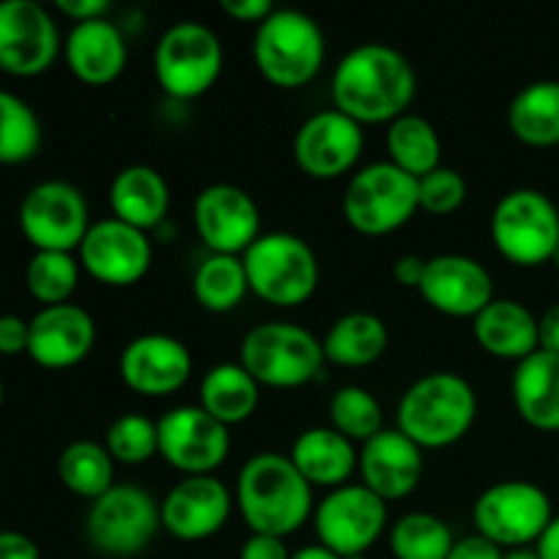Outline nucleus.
Returning a JSON list of instances; mask_svg holds the SVG:
<instances>
[{"label":"nucleus","instance_id":"nucleus-36","mask_svg":"<svg viewBox=\"0 0 559 559\" xmlns=\"http://www.w3.org/2000/svg\"><path fill=\"white\" fill-rule=\"evenodd\" d=\"M44 131L36 109L16 93L0 91V164H25L41 151Z\"/></svg>","mask_w":559,"mask_h":559},{"label":"nucleus","instance_id":"nucleus-28","mask_svg":"<svg viewBox=\"0 0 559 559\" xmlns=\"http://www.w3.org/2000/svg\"><path fill=\"white\" fill-rule=\"evenodd\" d=\"M511 396L524 424L538 431H559V355L538 349L516 364Z\"/></svg>","mask_w":559,"mask_h":559},{"label":"nucleus","instance_id":"nucleus-4","mask_svg":"<svg viewBox=\"0 0 559 559\" xmlns=\"http://www.w3.org/2000/svg\"><path fill=\"white\" fill-rule=\"evenodd\" d=\"M251 55L262 80L282 91H298L325 66V33L306 11L276 9L257 25Z\"/></svg>","mask_w":559,"mask_h":559},{"label":"nucleus","instance_id":"nucleus-14","mask_svg":"<svg viewBox=\"0 0 559 559\" xmlns=\"http://www.w3.org/2000/svg\"><path fill=\"white\" fill-rule=\"evenodd\" d=\"M158 456L183 473L213 475L229 456V429L207 415L200 404H183L156 420Z\"/></svg>","mask_w":559,"mask_h":559},{"label":"nucleus","instance_id":"nucleus-39","mask_svg":"<svg viewBox=\"0 0 559 559\" xmlns=\"http://www.w3.org/2000/svg\"><path fill=\"white\" fill-rule=\"evenodd\" d=\"M104 448L115 464H129V467H140V464L151 462L158 456V426L142 413H123L109 424L107 440Z\"/></svg>","mask_w":559,"mask_h":559},{"label":"nucleus","instance_id":"nucleus-15","mask_svg":"<svg viewBox=\"0 0 559 559\" xmlns=\"http://www.w3.org/2000/svg\"><path fill=\"white\" fill-rule=\"evenodd\" d=\"M58 22L36 0H0V71L38 76L58 60Z\"/></svg>","mask_w":559,"mask_h":559},{"label":"nucleus","instance_id":"nucleus-30","mask_svg":"<svg viewBox=\"0 0 559 559\" xmlns=\"http://www.w3.org/2000/svg\"><path fill=\"white\" fill-rule=\"evenodd\" d=\"M391 333L388 325L371 311H349L338 317L322 338L325 360L344 369H364L385 355Z\"/></svg>","mask_w":559,"mask_h":559},{"label":"nucleus","instance_id":"nucleus-26","mask_svg":"<svg viewBox=\"0 0 559 559\" xmlns=\"http://www.w3.org/2000/svg\"><path fill=\"white\" fill-rule=\"evenodd\" d=\"M298 473L311 484V489H342L358 473V451L355 442L338 435L333 426H311L295 437L287 453Z\"/></svg>","mask_w":559,"mask_h":559},{"label":"nucleus","instance_id":"nucleus-43","mask_svg":"<svg viewBox=\"0 0 559 559\" xmlns=\"http://www.w3.org/2000/svg\"><path fill=\"white\" fill-rule=\"evenodd\" d=\"M218 9L238 22H251V25H260V22H265L267 16L276 11V5H273L271 0H222V3H218Z\"/></svg>","mask_w":559,"mask_h":559},{"label":"nucleus","instance_id":"nucleus-38","mask_svg":"<svg viewBox=\"0 0 559 559\" xmlns=\"http://www.w3.org/2000/svg\"><path fill=\"white\" fill-rule=\"evenodd\" d=\"M80 260L69 251H36L25 271L27 293L44 306L71 304L69 298L80 284Z\"/></svg>","mask_w":559,"mask_h":559},{"label":"nucleus","instance_id":"nucleus-25","mask_svg":"<svg viewBox=\"0 0 559 559\" xmlns=\"http://www.w3.org/2000/svg\"><path fill=\"white\" fill-rule=\"evenodd\" d=\"M169 205H173V191H169L167 178L147 164L123 167L109 183L112 218L142 233L162 227L169 216Z\"/></svg>","mask_w":559,"mask_h":559},{"label":"nucleus","instance_id":"nucleus-19","mask_svg":"<svg viewBox=\"0 0 559 559\" xmlns=\"http://www.w3.org/2000/svg\"><path fill=\"white\" fill-rule=\"evenodd\" d=\"M194 360L189 347L169 333H142L118 358V374L129 391L147 399L178 393L191 380Z\"/></svg>","mask_w":559,"mask_h":559},{"label":"nucleus","instance_id":"nucleus-45","mask_svg":"<svg viewBox=\"0 0 559 559\" xmlns=\"http://www.w3.org/2000/svg\"><path fill=\"white\" fill-rule=\"evenodd\" d=\"M55 9L63 16L76 22H91V20H104L112 9L109 0H55Z\"/></svg>","mask_w":559,"mask_h":559},{"label":"nucleus","instance_id":"nucleus-10","mask_svg":"<svg viewBox=\"0 0 559 559\" xmlns=\"http://www.w3.org/2000/svg\"><path fill=\"white\" fill-rule=\"evenodd\" d=\"M162 530V502L134 484H115L91 502L85 535L98 555L136 557Z\"/></svg>","mask_w":559,"mask_h":559},{"label":"nucleus","instance_id":"nucleus-49","mask_svg":"<svg viewBox=\"0 0 559 559\" xmlns=\"http://www.w3.org/2000/svg\"><path fill=\"white\" fill-rule=\"evenodd\" d=\"M540 559H559V516L551 519V524L546 527V533L540 535V540L535 544Z\"/></svg>","mask_w":559,"mask_h":559},{"label":"nucleus","instance_id":"nucleus-9","mask_svg":"<svg viewBox=\"0 0 559 559\" xmlns=\"http://www.w3.org/2000/svg\"><path fill=\"white\" fill-rule=\"evenodd\" d=\"M489 233L511 265H546L559 246V207L544 191L513 189L491 211Z\"/></svg>","mask_w":559,"mask_h":559},{"label":"nucleus","instance_id":"nucleus-44","mask_svg":"<svg viewBox=\"0 0 559 559\" xmlns=\"http://www.w3.org/2000/svg\"><path fill=\"white\" fill-rule=\"evenodd\" d=\"M502 557H506V551L478 533L467 535V538H459L456 544H453L451 555H448V559H502Z\"/></svg>","mask_w":559,"mask_h":559},{"label":"nucleus","instance_id":"nucleus-13","mask_svg":"<svg viewBox=\"0 0 559 559\" xmlns=\"http://www.w3.org/2000/svg\"><path fill=\"white\" fill-rule=\"evenodd\" d=\"M317 544L342 559L366 557L388 527V502L371 495L364 484H347L328 491L314 506Z\"/></svg>","mask_w":559,"mask_h":559},{"label":"nucleus","instance_id":"nucleus-32","mask_svg":"<svg viewBox=\"0 0 559 559\" xmlns=\"http://www.w3.org/2000/svg\"><path fill=\"white\" fill-rule=\"evenodd\" d=\"M388 162L413 178L435 173L442 167V140L437 134L435 123H429L420 115H402L393 120L385 131Z\"/></svg>","mask_w":559,"mask_h":559},{"label":"nucleus","instance_id":"nucleus-37","mask_svg":"<svg viewBox=\"0 0 559 559\" xmlns=\"http://www.w3.org/2000/svg\"><path fill=\"white\" fill-rule=\"evenodd\" d=\"M328 413H331V426L338 435L347 437L349 442H369L371 437L380 435L385 429V413H382V404L369 388L360 385H344L333 393L331 404H328Z\"/></svg>","mask_w":559,"mask_h":559},{"label":"nucleus","instance_id":"nucleus-35","mask_svg":"<svg viewBox=\"0 0 559 559\" xmlns=\"http://www.w3.org/2000/svg\"><path fill=\"white\" fill-rule=\"evenodd\" d=\"M453 544L456 538L451 527L435 513H404L391 527V551L396 559H448Z\"/></svg>","mask_w":559,"mask_h":559},{"label":"nucleus","instance_id":"nucleus-31","mask_svg":"<svg viewBox=\"0 0 559 559\" xmlns=\"http://www.w3.org/2000/svg\"><path fill=\"white\" fill-rule=\"evenodd\" d=\"M508 129L530 147L559 145V80L524 85L508 107Z\"/></svg>","mask_w":559,"mask_h":559},{"label":"nucleus","instance_id":"nucleus-21","mask_svg":"<svg viewBox=\"0 0 559 559\" xmlns=\"http://www.w3.org/2000/svg\"><path fill=\"white\" fill-rule=\"evenodd\" d=\"M233 491L216 475L178 480L162 500V530L173 538L197 544L222 533L233 516Z\"/></svg>","mask_w":559,"mask_h":559},{"label":"nucleus","instance_id":"nucleus-18","mask_svg":"<svg viewBox=\"0 0 559 559\" xmlns=\"http://www.w3.org/2000/svg\"><path fill=\"white\" fill-rule=\"evenodd\" d=\"M76 254L87 276L107 287H134L153 265V243L147 233L112 216L91 224Z\"/></svg>","mask_w":559,"mask_h":559},{"label":"nucleus","instance_id":"nucleus-7","mask_svg":"<svg viewBox=\"0 0 559 559\" xmlns=\"http://www.w3.org/2000/svg\"><path fill=\"white\" fill-rule=\"evenodd\" d=\"M224 69L222 38L205 22L183 20L158 36L153 74L169 98L191 102L211 91Z\"/></svg>","mask_w":559,"mask_h":559},{"label":"nucleus","instance_id":"nucleus-53","mask_svg":"<svg viewBox=\"0 0 559 559\" xmlns=\"http://www.w3.org/2000/svg\"><path fill=\"white\" fill-rule=\"evenodd\" d=\"M3 399H5V388H3V382H0V404H3Z\"/></svg>","mask_w":559,"mask_h":559},{"label":"nucleus","instance_id":"nucleus-22","mask_svg":"<svg viewBox=\"0 0 559 559\" xmlns=\"http://www.w3.org/2000/svg\"><path fill=\"white\" fill-rule=\"evenodd\" d=\"M96 344V322L82 306H44L31 320L27 355L41 369H71L80 366Z\"/></svg>","mask_w":559,"mask_h":559},{"label":"nucleus","instance_id":"nucleus-16","mask_svg":"<svg viewBox=\"0 0 559 559\" xmlns=\"http://www.w3.org/2000/svg\"><path fill=\"white\" fill-rule=\"evenodd\" d=\"M194 227L211 254L243 257L262 235V213L240 186L211 183L194 200Z\"/></svg>","mask_w":559,"mask_h":559},{"label":"nucleus","instance_id":"nucleus-47","mask_svg":"<svg viewBox=\"0 0 559 559\" xmlns=\"http://www.w3.org/2000/svg\"><path fill=\"white\" fill-rule=\"evenodd\" d=\"M424 273L426 260L418 254H404L393 262V278L407 289H418L420 282H424Z\"/></svg>","mask_w":559,"mask_h":559},{"label":"nucleus","instance_id":"nucleus-6","mask_svg":"<svg viewBox=\"0 0 559 559\" xmlns=\"http://www.w3.org/2000/svg\"><path fill=\"white\" fill-rule=\"evenodd\" d=\"M240 260L251 293L278 309L304 306L320 284V260L295 233H262Z\"/></svg>","mask_w":559,"mask_h":559},{"label":"nucleus","instance_id":"nucleus-50","mask_svg":"<svg viewBox=\"0 0 559 559\" xmlns=\"http://www.w3.org/2000/svg\"><path fill=\"white\" fill-rule=\"evenodd\" d=\"M289 559H342V557L333 555V551L325 549L322 544H311V546H304V549L293 551V557Z\"/></svg>","mask_w":559,"mask_h":559},{"label":"nucleus","instance_id":"nucleus-12","mask_svg":"<svg viewBox=\"0 0 559 559\" xmlns=\"http://www.w3.org/2000/svg\"><path fill=\"white\" fill-rule=\"evenodd\" d=\"M85 194L66 180H41L20 202V229L36 251H80L91 229Z\"/></svg>","mask_w":559,"mask_h":559},{"label":"nucleus","instance_id":"nucleus-20","mask_svg":"<svg viewBox=\"0 0 559 559\" xmlns=\"http://www.w3.org/2000/svg\"><path fill=\"white\" fill-rule=\"evenodd\" d=\"M418 293L440 314L475 320L495 300V278L475 257L437 254L426 260Z\"/></svg>","mask_w":559,"mask_h":559},{"label":"nucleus","instance_id":"nucleus-52","mask_svg":"<svg viewBox=\"0 0 559 559\" xmlns=\"http://www.w3.org/2000/svg\"><path fill=\"white\" fill-rule=\"evenodd\" d=\"M551 262H555V265L559 267V246H557V251H555V257H551Z\"/></svg>","mask_w":559,"mask_h":559},{"label":"nucleus","instance_id":"nucleus-11","mask_svg":"<svg viewBox=\"0 0 559 559\" xmlns=\"http://www.w3.org/2000/svg\"><path fill=\"white\" fill-rule=\"evenodd\" d=\"M555 519L549 495L533 480H500L473 506L475 533L500 549H527Z\"/></svg>","mask_w":559,"mask_h":559},{"label":"nucleus","instance_id":"nucleus-24","mask_svg":"<svg viewBox=\"0 0 559 559\" xmlns=\"http://www.w3.org/2000/svg\"><path fill=\"white\" fill-rule=\"evenodd\" d=\"M63 58L71 74L93 87L118 80L129 60V44L115 22H76L63 41Z\"/></svg>","mask_w":559,"mask_h":559},{"label":"nucleus","instance_id":"nucleus-3","mask_svg":"<svg viewBox=\"0 0 559 559\" xmlns=\"http://www.w3.org/2000/svg\"><path fill=\"white\" fill-rule=\"evenodd\" d=\"M478 420V393L453 371H431L418 377L402 393L396 407V429L420 451H442L469 435Z\"/></svg>","mask_w":559,"mask_h":559},{"label":"nucleus","instance_id":"nucleus-2","mask_svg":"<svg viewBox=\"0 0 559 559\" xmlns=\"http://www.w3.org/2000/svg\"><path fill=\"white\" fill-rule=\"evenodd\" d=\"M238 511L251 533L287 538L314 516V489L293 459L262 451L240 467Z\"/></svg>","mask_w":559,"mask_h":559},{"label":"nucleus","instance_id":"nucleus-17","mask_svg":"<svg viewBox=\"0 0 559 559\" xmlns=\"http://www.w3.org/2000/svg\"><path fill=\"white\" fill-rule=\"evenodd\" d=\"M364 145V126L331 107L298 126L293 136V158L309 178L336 180L358 164Z\"/></svg>","mask_w":559,"mask_h":559},{"label":"nucleus","instance_id":"nucleus-46","mask_svg":"<svg viewBox=\"0 0 559 559\" xmlns=\"http://www.w3.org/2000/svg\"><path fill=\"white\" fill-rule=\"evenodd\" d=\"M0 559H41V551L25 533L0 530Z\"/></svg>","mask_w":559,"mask_h":559},{"label":"nucleus","instance_id":"nucleus-8","mask_svg":"<svg viewBox=\"0 0 559 559\" xmlns=\"http://www.w3.org/2000/svg\"><path fill=\"white\" fill-rule=\"evenodd\" d=\"M349 227L369 238H382L413 222L420 211L418 178L391 162H374L349 178L342 200Z\"/></svg>","mask_w":559,"mask_h":559},{"label":"nucleus","instance_id":"nucleus-40","mask_svg":"<svg viewBox=\"0 0 559 559\" xmlns=\"http://www.w3.org/2000/svg\"><path fill=\"white\" fill-rule=\"evenodd\" d=\"M420 211L435 216H451L467 202V180L459 169L437 167L435 173L418 178Z\"/></svg>","mask_w":559,"mask_h":559},{"label":"nucleus","instance_id":"nucleus-34","mask_svg":"<svg viewBox=\"0 0 559 559\" xmlns=\"http://www.w3.org/2000/svg\"><path fill=\"white\" fill-rule=\"evenodd\" d=\"M60 484L82 500H98L115 486V459L102 442L76 440L58 459Z\"/></svg>","mask_w":559,"mask_h":559},{"label":"nucleus","instance_id":"nucleus-23","mask_svg":"<svg viewBox=\"0 0 559 559\" xmlns=\"http://www.w3.org/2000/svg\"><path fill=\"white\" fill-rule=\"evenodd\" d=\"M358 475L360 484L382 502L404 500L424 478V451L399 429H382L360 445Z\"/></svg>","mask_w":559,"mask_h":559},{"label":"nucleus","instance_id":"nucleus-33","mask_svg":"<svg viewBox=\"0 0 559 559\" xmlns=\"http://www.w3.org/2000/svg\"><path fill=\"white\" fill-rule=\"evenodd\" d=\"M191 293H194L197 304L211 314H229L251 293L243 260L229 254H207L197 265Z\"/></svg>","mask_w":559,"mask_h":559},{"label":"nucleus","instance_id":"nucleus-29","mask_svg":"<svg viewBox=\"0 0 559 559\" xmlns=\"http://www.w3.org/2000/svg\"><path fill=\"white\" fill-rule=\"evenodd\" d=\"M262 385L240 364H216L200 380V407L229 426L246 424L260 407Z\"/></svg>","mask_w":559,"mask_h":559},{"label":"nucleus","instance_id":"nucleus-1","mask_svg":"<svg viewBox=\"0 0 559 559\" xmlns=\"http://www.w3.org/2000/svg\"><path fill=\"white\" fill-rule=\"evenodd\" d=\"M418 93L413 60L391 44L369 41L349 49L331 76L333 109L360 126H380L409 112Z\"/></svg>","mask_w":559,"mask_h":559},{"label":"nucleus","instance_id":"nucleus-42","mask_svg":"<svg viewBox=\"0 0 559 559\" xmlns=\"http://www.w3.org/2000/svg\"><path fill=\"white\" fill-rule=\"evenodd\" d=\"M293 551L287 549V540L276 538V535H260L251 533L240 546L238 559H289Z\"/></svg>","mask_w":559,"mask_h":559},{"label":"nucleus","instance_id":"nucleus-48","mask_svg":"<svg viewBox=\"0 0 559 559\" xmlns=\"http://www.w3.org/2000/svg\"><path fill=\"white\" fill-rule=\"evenodd\" d=\"M538 342L544 353L559 355V304H551L538 317Z\"/></svg>","mask_w":559,"mask_h":559},{"label":"nucleus","instance_id":"nucleus-5","mask_svg":"<svg viewBox=\"0 0 559 559\" xmlns=\"http://www.w3.org/2000/svg\"><path fill=\"white\" fill-rule=\"evenodd\" d=\"M240 366L262 388H304L322 380L325 349L322 342L298 322L271 320L251 328L240 342Z\"/></svg>","mask_w":559,"mask_h":559},{"label":"nucleus","instance_id":"nucleus-27","mask_svg":"<svg viewBox=\"0 0 559 559\" xmlns=\"http://www.w3.org/2000/svg\"><path fill=\"white\" fill-rule=\"evenodd\" d=\"M473 336L491 358L522 364L538 353V317L513 298H495L473 320Z\"/></svg>","mask_w":559,"mask_h":559},{"label":"nucleus","instance_id":"nucleus-41","mask_svg":"<svg viewBox=\"0 0 559 559\" xmlns=\"http://www.w3.org/2000/svg\"><path fill=\"white\" fill-rule=\"evenodd\" d=\"M27 338H31V322L16 314H0V355H22L27 353Z\"/></svg>","mask_w":559,"mask_h":559},{"label":"nucleus","instance_id":"nucleus-51","mask_svg":"<svg viewBox=\"0 0 559 559\" xmlns=\"http://www.w3.org/2000/svg\"><path fill=\"white\" fill-rule=\"evenodd\" d=\"M502 559H540V557L535 549H513V551H506V557Z\"/></svg>","mask_w":559,"mask_h":559}]
</instances>
